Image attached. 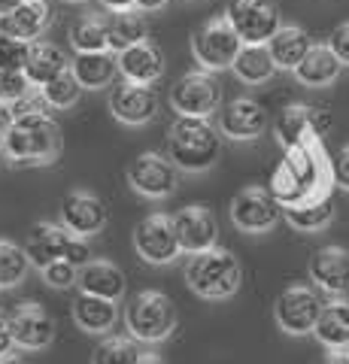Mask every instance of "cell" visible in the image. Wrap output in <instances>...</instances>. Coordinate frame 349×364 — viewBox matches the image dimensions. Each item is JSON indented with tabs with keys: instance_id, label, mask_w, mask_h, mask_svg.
<instances>
[{
	"instance_id": "13",
	"label": "cell",
	"mask_w": 349,
	"mask_h": 364,
	"mask_svg": "<svg viewBox=\"0 0 349 364\" xmlns=\"http://www.w3.org/2000/svg\"><path fill=\"white\" fill-rule=\"evenodd\" d=\"M279 219H283V207L270 198L267 188L249 186V188H243L231 203V222L246 234H264Z\"/></svg>"
},
{
	"instance_id": "36",
	"label": "cell",
	"mask_w": 349,
	"mask_h": 364,
	"mask_svg": "<svg viewBox=\"0 0 349 364\" xmlns=\"http://www.w3.org/2000/svg\"><path fill=\"white\" fill-rule=\"evenodd\" d=\"M137 343L128 337H104L92 352V364H137Z\"/></svg>"
},
{
	"instance_id": "29",
	"label": "cell",
	"mask_w": 349,
	"mask_h": 364,
	"mask_svg": "<svg viewBox=\"0 0 349 364\" xmlns=\"http://www.w3.org/2000/svg\"><path fill=\"white\" fill-rule=\"evenodd\" d=\"M146 18L140 13H134V9H125V13H112L107 18V49L112 55L131 49V46L137 43H146Z\"/></svg>"
},
{
	"instance_id": "1",
	"label": "cell",
	"mask_w": 349,
	"mask_h": 364,
	"mask_svg": "<svg viewBox=\"0 0 349 364\" xmlns=\"http://www.w3.org/2000/svg\"><path fill=\"white\" fill-rule=\"evenodd\" d=\"M331 186V158L325 155L322 143H310L298 146V149H286L283 161L270 173L267 191L279 207H295V203L313 198H328Z\"/></svg>"
},
{
	"instance_id": "39",
	"label": "cell",
	"mask_w": 349,
	"mask_h": 364,
	"mask_svg": "<svg viewBox=\"0 0 349 364\" xmlns=\"http://www.w3.org/2000/svg\"><path fill=\"white\" fill-rule=\"evenodd\" d=\"M76 270L73 264H67V261H52V264L43 267V279H46V286L52 289H70L76 286Z\"/></svg>"
},
{
	"instance_id": "27",
	"label": "cell",
	"mask_w": 349,
	"mask_h": 364,
	"mask_svg": "<svg viewBox=\"0 0 349 364\" xmlns=\"http://www.w3.org/2000/svg\"><path fill=\"white\" fill-rule=\"evenodd\" d=\"M70 73L76 76V82L82 88H104L119 76L116 55L107 52H76V58L70 61Z\"/></svg>"
},
{
	"instance_id": "51",
	"label": "cell",
	"mask_w": 349,
	"mask_h": 364,
	"mask_svg": "<svg viewBox=\"0 0 349 364\" xmlns=\"http://www.w3.org/2000/svg\"><path fill=\"white\" fill-rule=\"evenodd\" d=\"M346 355H349V343H346Z\"/></svg>"
},
{
	"instance_id": "18",
	"label": "cell",
	"mask_w": 349,
	"mask_h": 364,
	"mask_svg": "<svg viewBox=\"0 0 349 364\" xmlns=\"http://www.w3.org/2000/svg\"><path fill=\"white\" fill-rule=\"evenodd\" d=\"M307 273L313 286L331 298H346L349 294V249L343 246H322L313 252Z\"/></svg>"
},
{
	"instance_id": "3",
	"label": "cell",
	"mask_w": 349,
	"mask_h": 364,
	"mask_svg": "<svg viewBox=\"0 0 349 364\" xmlns=\"http://www.w3.org/2000/svg\"><path fill=\"white\" fill-rule=\"evenodd\" d=\"M222 155V136L207 119L176 116L167 134V158L176 170L186 173H204Z\"/></svg>"
},
{
	"instance_id": "50",
	"label": "cell",
	"mask_w": 349,
	"mask_h": 364,
	"mask_svg": "<svg viewBox=\"0 0 349 364\" xmlns=\"http://www.w3.org/2000/svg\"><path fill=\"white\" fill-rule=\"evenodd\" d=\"M67 4H82V0H67Z\"/></svg>"
},
{
	"instance_id": "31",
	"label": "cell",
	"mask_w": 349,
	"mask_h": 364,
	"mask_svg": "<svg viewBox=\"0 0 349 364\" xmlns=\"http://www.w3.org/2000/svg\"><path fill=\"white\" fill-rule=\"evenodd\" d=\"M283 215H286V222L295 228V231L313 234V231H322V228L331 225L334 203H331V195L328 198H313V200L295 203V207H283Z\"/></svg>"
},
{
	"instance_id": "26",
	"label": "cell",
	"mask_w": 349,
	"mask_h": 364,
	"mask_svg": "<svg viewBox=\"0 0 349 364\" xmlns=\"http://www.w3.org/2000/svg\"><path fill=\"white\" fill-rule=\"evenodd\" d=\"M73 322L85 334H107L119 322V306L116 301H104V298H95V294L80 291V298L73 301Z\"/></svg>"
},
{
	"instance_id": "4",
	"label": "cell",
	"mask_w": 349,
	"mask_h": 364,
	"mask_svg": "<svg viewBox=\"0 0 349 364\" xmlns=\"http://www.w3.org/2000/svg\"><path fill=\"white\" fill-rule=\"evenodd\" d=\"M186 282L188 289L204 301H225L231 294H237L243 282V267L237 255H231L228 249L210 246L204 252H195L186 264Z\"/></svg>"
},
{
	"instance_id": "49",
	"label": "cell",
	"mask_w": 349,
	"mask_h": 364,
	"mask_svg": "<svg viewBox=\"0 0 349 364\" xmlns=\"http://www.w3.org/2000/svg\"><path fill=\"white\" fill-rule=\"evenodd\" d=\"M0 364H25V358H18V355H13V352H9V355L0 358Z\"/></svg>"
},
{
	"instance_id": "46",
	"label": "cell",
	"mask_w": 349,
	"mask_h": 364,
	"mask_svg": "<svg viewBox=\"0 0 349 364\" xmlns=\"http://www.w3.org/2000/svg\"><path fill=\"white\" fill-rule=\"evenodd\" d=\"M107 9H112V13H125V9H134V0H100Z\"/></svg>"
},
{
	"instance_id": "43",
	"label": "cell",
	"mask_w": 349,
	"mask_h": 364,
	"mask_svg": "<svg viewBox=\"0 0 349 364\" xmlns=\"http://www.w3.org/2000/svg\"><path fill=\"white\" fill-rule=\"evenodd\" d=\"M13 352V337H9V322H6V316L0 313V358L9 355Z\"/></svg>"
},
{
	"instance_id": "35",
	"label": "cell",
	"mask_w": 349,
	"mask_h": 364,
	"mask_svg": "<svg viewBox=\"0 0 349 364\" xmlns=\"http://www.w3.org/2000/svg\"><path fill=\"white\" fill-rule=\"evenodd\" d=\"M28 255L13 240H0V289H13L28 277Z\"/></svg>"
},
{
	"instance_id": "17",
	"label": "cell",
	"mask_w": 349,
	"mask_h": 364,
	"mask_svg": "<svg viewBox=\"0 0 349 364\" xmlns=\"http://www.w3.org/2000/svg\"><path fill=\"white\" fill-rule=\"evenodd\" d=\"M52 21V9L46 0H16L13 6L0 9V37H18L25 43H37Z\"/></svg>"
},
{
	"instance_id": "6",
	"label": "cell",
	"mask_w": 349,
	"mask_h": 364,
	"mask_svg": "<svg viewBox=\"0 0 349 364\" xmlns=\"http://www.w3.org/2000/svg\"><path fill=\"white\" fill-rule=\"evenodd\" d=\"M225 21L234 28L243 46H264L283 28L276 0H231Z\"/></svg>"
},
{
	"instance_id": "19",
	"label": "cell",
	"mask_w": 349,
	"mask_h": 364,
	"mask_svg": "<svg viewBox=\"0 0 349 364\" xmlns=\"http://www.w3.org/2000/svg\"><path fill=\"white\" fill-rule=\"evenodd\" d=\"M61 225L70 231L73 237H95L97 231H104L107 225V207L104 200L92 191H70L61 203Z\"/></svg>"
},
{
	"instance_id": "21",
	"label": "cell",
	"mask_w": 349,
	"mask_h": 364,
	"mask_svg": "<svg viewBox=\"0 0 349 364\" xmlns=\"http://www.w3.org/2000/svg\"><path fill=\"white\" fill-rule=\"evenodd\" d=\"M109 109L122 124H149L155 116H159V95L149 85H134L125 82L112 91L109 97Z\"/></svg>"
},
{
	"instance_id": "5",
	"label": "cell",
	"mask_w": 349,
	"mask_h": 364,
	"mask_svg": "<svg viewBox=\"0 0 349 364\" xmlns=\"http://www.w3.org/2000/svg\"><path fill=\"white\" fill-rule=\"evenodd\" d=\"M125 325L128 334L140 343H161L176 328V306L164 291H140L128 304Z\"/></svg>"
},
{
	"instance_id": "33",
	"label": "cell",
	"mask_w": 349,
	"mask_h": 364,
	"mask_svg": "<svg viewBox=\"0 0 349 364\" xmlns=\"http://www.w3.org/2000/svg\"><path fill=\"white\" fill-rule=\"evenodd\" d=\"M70 46L76 52H107V18L80 16L70 25Z\"/></svg>"
},
{
	"instance_id": "41",
	"label": "cell",
	"mask_w": 349,
	"mask_h": 364,
	"mask_svg": "<svg viewBox=\"0 0 349 364\" xmlns=\"http://www.w3.org/2000/svg\"><path fill=\"white\" fill-rule=\"evenodd\" d=\"M328 49L337 55V61H340V64H349V21H343V25H337L331 31Z\"/></svg>"
},
{
	"instance_id": "2",
	"label": "cell",
	"mask_w": 349,
	"mask_h": 364,
	"mask_svg": "<svg viewBox=\"0 0 349 364\" xmlns=\"http://www.w3.org/2000/svg\"><path fill=\"white\" fill-rule=\"evenodd\" d=\"M0 149L13 164L40 167L52 164L61 155V128L49 112L43 116H16Z\"/></svg>"
},
{
	"instance_id": "14",
	"label": "cell",
	"mask_w": 349,
	"mask_h": 364,
	"mask_svg": "<svg viewBox=\"0 0 349 364\" xmlns=\"http://www.w3.org/2000/svg\"><path fill=\"white\" fill-rule=\"evenodd\" d=\"M6 322H9V337H13V346L28 349V352L52 346V340H55V318L43 310L40 304L28 301V304L16 306V310L6 316Z\"/></svg>"
},
{
	"instance_id": "45",
	"label": "cell",
	"mask_w": 349,
	"mask_h": 364,
	"mask_svg": "<svg viewBox=\"0 0 349 364\" xmlns=\"http://www.w3.org/2000/svg\"><path fill=\"white\" fill-rule=\"evenodd\" d=\"M171 0H134V9H143V13H155V9L167 6Z\"/></svg>"
},
{
	"instance_id": "23",
	"label": "cell",
	"mask_w": 349,
	"mask_h": 364,
	"mask_svg": "<svg viewBox=\"0 0 349 364\" xmlns=\"http://www.w3.org/2000/svg\"><path fill=\"white\" fill-rule=\"evenodd\" d=\"M76 282H80V291L95 294V298H104V301H116V304L125 298V289H128L125 273L112 261H95V258L80 267Z\"/></svg>"
},
{
	"instance_id": "30",
	"label": "cell",
	"mask_w": 349,
	"mask_h": 364,
	"mask_svg": "<svg viewBox=\"0 0 349 364\" xmlns=\"http://www.w3.org/2000/svg\"><path fill=\"white\" fill-rule=\"evenodd\" d=\"M313 334H316V340L322 346L346 349V343H349V304H343V301L325 304L319 318H316Z\"/></svg>"
},
{
	"instance_id": "22",
	"label": "cell",
	"mask_w": 349,
	"mask_h": 364,
	"mask_svg": "<svg viewBox=\"0 0 349 364\" xmlns=\"http://www.w3.org/2000/svg\"><path fill=\"white\" fill-rule=\"evenodd\" d=\"M119 73L134 85H152L164 76V58L152 43H137L116 55Z\"/></svg>"
},
{
	"instance_id": "47",
	"label": "cell",
	"mask_w": 349,
	"mask_h": 364,
	"mask_svg": "<svg viewBox=\"0 0 349 364\" xmlns=\"http://www.w3.org/2000/svg\"><path fill=\"white\" fill-rule=\"evenodd\" d=\"M319 364H349V355H346V352H328V355H325Z\"/></svg>"
},
{
	"instance_id": "42",
	"label": "cell",
	"mask_w": 349,
	"mask_h": 364,
	"mask_svg": "<svg viewBox=\"0 0 349 364\" xmlns=\"http://www.w3.org/2000/svg\"><path fill=\"white\" fill-rule=\"evenodd\" d=\"M331 179H334V186H340V188L349 191V146H343V149L334 155V161H331Z\"/></svg>"
},
{
	"instance_id": "8",
	"label": "cell",
	"mask_w": 349,
	"mask_h": 364,
	"mask_svg": "<svg viewBox=\"0 0 349 364\" xmlns=\"http://www.w3.org/2000/svg\"><path fill=\"white\" fill-rule=\"evenodd\" d=\"M219 104H222V85L207 70L179 76L171 88V107L176 109V116L207 119L219 109Z\"/></svg>"
},
{
	"instance_id": "12",
	"label": "cell",
	"mask_w": 349,
	"mask_h": 364,
	"mask_svg": "<svg viewBox=\"0 0 349 364\" xmlns=\"http://www.w3.org/2000/svg\"><path fill=\"white\" fill-rule=\"evenodd\" d=\"M134 246H137V255L149 264H173V261L183 255V249L176 243L171 215L164 213H152L137 225L134 231Z\"/></svg>"
},
{
	"instance_id": "25",
	"label": "cell",
	"mask_w": 349,
	"mask_h": 364,
	"mask_svg": "<svg viewBox=\"0 0 349 364\" xmlns=\"http://www.w3.org/2000/svg\"><path fill=\"white\" fill-rule=\"evenodd\" d=\"M267 52H270V61H274L276 70H295V67L304 61V55L313 46V40L307 37V31L298 28V25H283L267 43Z\"/></svg>"
},
{
	"instance_id": "32",
	"label": "cell",
	"mask_w": 349,
	"mask_h": 364,
	"mask_svg": "<svg viewBox=\"0 0 349 364\" xmlns=\"http://www.w3.org/2000/svg\"><path fill=\"white\" fill-rule=\"evenodd\" d=\"M231 67H234V73H237L240 82H249V85L267 82V79L276 73L267 46H240V52H237V58H234Z\"/></svg>"
},
{
	"instance_id": "37",
	"label": "cell",
	"mask_w": 349,
	"mask_h": 364,
	"mask_svg": "<svg viewBox=\"0 0 349 364\" xmlns=\"http://www.w3.org/2000/svg\"><path fill=\"white\" fill-rule=\"evenodd\" d=\"M31 43L18 37H0V70H25Z\"/></svg>"
},
{
	"instance_id": "16",
	"label": "cell",
	"mask_w": 349,
	"mask_h": 364,
	"mask_svg": "<svg viewBox=\"0 0 349 364\" xmlns=\"http://www.w3.org/2000/svg\"><path fill=\"white\" fill-rule=\"evenodd\" d=\"M267 131V109L252 97H234L219 112V134L228 140H258Z\"/></svg>"
},
{
	"instance_id": "38",
	"label": "cell",
	"mask_w": 349,
	"mask_h": 364,
	"mask_svg": "<svg viewBox=\"0 0 349 364\" xmlns=\"http://www.w3.org/2000/svg\"><path fill=\"white\" fill-rule=\"evenodd\" d=\"M33 85L28 82V76L21 70H0V104L13 107L16 100H21Z\"/></svg>"
},
{
	"instance_id": "44",
	"label": "cell",
	"mask_w": 349,
	"mask_h": 364,
	"mask_svg": "<svg viewBox=\"0 0 349 364\" xmlns=\"http://www.w3.org/2000/svg\"><path fill=\"white\" fill-rule=\"evenodd\" d=\"M9 128H13V109H9L6 104H0V146H4Z\"/></svg>"
},
{
	"instance_id": "7",
	"label": "cell",
	"mask_w": 349,
	"mask_h": 364,
	"mask_svg": "<svg viewBox=\"0 0 349 364\" xmlns=\"http://www.w3.org/2000/svg\"><path fill=\"white\" fill-rule=\"evenodd\" d=\"M240 37L234 33V28L225 18H213L207 25H200L191 37V52H195L198 64L204 67L207 73H219L228 70L240 52Z\"/></svg>"
},
{
	"instance_id": "10",
	"label": "cell",
	"mask_w": 349,
	"mask_h": 364,
	"mask_svg": "<svg viewBox=\"0 0 349 364\" xmlns=\"http://www.w3.org/2000/svg\"><path fill=\"white\" fill-rule=\"evenodd\" d=\"M322 306H325V301L313 289H307V286H289L276 298V304H274V318H276V325L283 328L286 334H295V337L313 334Z\"/></svg>"
},
{
	"instance_id": "24",
	"label": "cell",
	"mask_w": 349,
	"mask_h": 364,
	"mask_svg": "<svg viewBox=\"0 0 349 364\" xmlns=\"http://www.w3.org/2000/svg\"><path fill=\"white\" fill-rule=\"evenodd\" d=\"M340 70H343V64L337 61V55L328 49V43H313L307 49V55H304V61L291 73L298 76L301 85L325 88V85H331L334 79L340 76Z\"/></svg>"
},
{
	"instance_id": "15",
	"label": "cell",
	"mask_w": 349,
	"mask_h": 364,
	"mask_svg": "<svg viewBox=\"0 0 349 364\" xmlns=\"http://www.w3.org/2000/svg\"><path fill=\"white\" fill-rule=\"evenodd\" d=\"M171 225H173V234H176V243L183 252L195 255V252H204V249L216 246V237H219V222H216V213L200 207H183L179 213L171 215Z\"/></svg>"
},
{
	"instance_id": "48",
	"label": "cell",
	"mask_w": 349,
	"mask_h": 364,
	"mask_svg": "<svg viewBox=\"0 0 349 364\" xmlns=\"http://www.w3.org/2000/svg\"><path fill=\"white\" fill-rule=\"evenodd\" d=\"M137 364H167L164 358H159V355H140V361Z\"/></svg>"
},
{
	"instance_id": "20",
	"label": "cell",
	"mask_w": 349,
	"mask_h": 364,
	"mask_svg": "<svg viewBox=\"0 0 349 364\" xmlns=\"http://www.w3.org/2000/svg\"><path fill=\"white\" fill-rule=\"evenodd\" d=\"M73 234L67 231L64 225H55V222H37L28 231V240H25V255H28V264L43 270L52 261H64L67 255V246H70Z\"/></svg>"
},
{
	"instance_id": "34",
	"label": "cell",
	"mask_w": 349,
	"mask_h": 364,
	"mask_svg": "<svg viewBox=\"0 0 349 364\" xmlns=\"http://www.w3.org/2000/svg\"><path fill=\"white\" fill-rule=\"evenodd\" d=\"M40 95H43V100L49 104V109H70L76 100H80L82 85L76 82V76L70 73V67H67L64 73H58L55 79H49L46 85H40Z\"/></svg>"
},
{
	"instance_id": "28",
	"label": "cell",
	"mask_w": 349,
	"mask_h": 364,
	"mask_svg": "<svg viewBox=\"0 0 349 364\" xmlns=\"http://www.w3.org/2000/svg\"><path fill=\"white\" fill-rule=\"evenodd\" d=\"M67 67H70V61L64 58V52L58 49L55 43H31V52H28V61H25V73L31 85H46L49 79H55L58 73H64Z\"/></svg>"
},
{
	"instance_id": "9",
	"label": "cell",
	"mask_w": 349,
	"mask_h": 364,
	"mask_svg": "<svg viewBox=\"0 0 349 364\" xmlns=\"http://www.w3.org/2000/svg\"><path fill=\"white\" fill-rule=\"evenodd\" d=\"M334 122L325 109L307 107V104H291L283 109V116L276 122V140L283 143V149H298V146L322 143L325 134H331Z\"/></svg>"
},
{
	"instance_id": "40",
	"label": "cell",
	"mask_w": 349,
	"mask_h": 364,
	"mask_svg": "<svg viewBox=\"0 0 349 364\" xmlns=\"http://www.w3.org/2000/svg\"><path fill=\"white\" fill-rule=\"evenodd\" d=\"M9 109H13V119H16V116H43V112H49V104L43 100L40 88H37V91L31 88L28 95L21 97V100H16V104L9 107Z\"/></svg>"
},
{
	"instance_id": "11",
	"label": "cell",
	"mask_w": 349,
	"mask_h": 364,
	"mask_svg": "<svg viewBox=\"0 0 349 364\" xmlns=\"http://www.w3.org/2000/svg\"><path fill=\"white\" fill-rule=\"evenodd\" d=\"M128 182L146 198H171L179 186V170L161 152H143L128 167Z\"/></svg>"
}]
</instances>
